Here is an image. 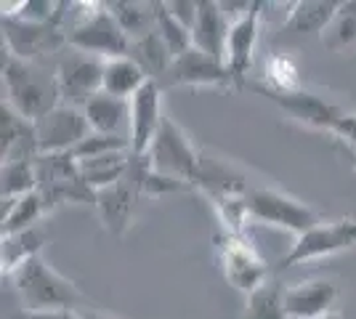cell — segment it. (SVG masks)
<instances>
[{
  "instance_id": "5b68a950",
  "label": "cell",
  "mask_w": 356,
  "mask_h": 319,
  "mask_svg": "<svg viewBox=\"0 0 356 319\" xmlns=\"http://www.w3.org/2000/svg\"><path fill=\"white\" fill-rule=\"evenodd\" d=\"M35 173H38V192H40L48 213L64 202H90L93 205V199H96V192L80 176V163L72 152L38 154Z\"/></svg>"
},
{
  "instance_id": "3957f363",
  "label": "cell",
  "mask_w": 356,
  "mask_h": 319,
  "mask_svg": "<svg viewBox=\"0 0 356 319\" xmlns=\"http://www.w3.org/2000/svg\"><path fill=\"white\" fill-rule=\"evenodd\" d=\"M14 288L22 298L24 311H54V309H74L83 301L80 290L67 277H61L43 256L30 259L22 269L11 274Z\"/></svg>"
},
{
  "instance_id": "277c9868",
  "label": "cell",
  "mask_w": 356,
  "mask_h": 319,
  "mask_svg": "<svg viewBox=\"0 0 356 319\" xmlns=\"http://www.w3.org/2000/svg\"><path fill=\"white\" fill-rule=\"evenodd\" d=\"M200 157H202V149H197L189 133L173 117L165 115L163 128L154 138V144L149 147L144 163L157 176L194 186L197 173H200Z\"/></svg>"
},
{
  "instance_id": "6da1fadb",
  "label": "cell",
  "mask_w": 356,
  "mask_h": 319,
  "mask_svg": "<svg viewBox=\"0 0 356 319\" xmlns=\"http://www.w3.org/2000/svg\"><path fill=\"white\" fill-rule=\"evenodd\" d=\"M3 101L27 120H40L61 104L56 67L45 61H22L6 56L3 61Z\"/></svg>"
},
{
  "instance_id": "f546056e",
  "label": "cell",
  "mask_w": 356,
  "mask_h": 319,
  "mask_svg": "<svg viewBox=\"0 0 356 319\" xmlns=\"http://www.w3.org/2000/svg\"><path fill=\"white\" fill-rule=\"evenodd\" d=\"M0 189L3 199H19L38 189V173H35V157L32 160H11L0 167Z\"/></svg>"
},
{
  "instance_id": "d6a6232c",
  "label": "cell",
  "mask_w": 356,
  "mask_h": 319,
  "mask_svg": "<svg viewBox=\"0 0 356 319\" xmlns=\"http://www.w3.org/2000/svg\"><path fill=\"white\" fill-rule=\"evenodd\" d=\"M264 72H266L264 85L274 88V91H298V88H303L298 64L290 59L287 54H274V56H268L266 64H264Z\"/></svg>"
},
{
  "instance_id": "484cf974",
  "label": "cell",
  "mask_w": 356,
  "mask_h": 319,
  "mask_svg": "<svg viewBox=\"0 0 356 319\" xmlns=\"http://www.w3.org/2000/svg\"><path fill=\"white\" fill-rule=\"evenodd\" d=\"M106 8L118 19L122 32L134 40H141L157 30V8L154 3H134V0H115L106 3Z\"/></svg>"
},
{
  "instance_id": "d590c367",
  "label": "cell",
  "mask_w": 356,
  "mask_h": 319,
  "mask_svg": "<svg viewBox=\"0 0 356 319\" xmlns=\"http://www.w3.org/2000/svg\"><path fill=\"white\" fill-rule=\"evenodd\" d=\"M165 6H168V11L176 16L184 27L192 30L194 22H197V6L200 3H194V0H176V3H165Z\"/></svg>"
},
{
  "instance_id": "44dd1931",
  "label": "cell",
  "mask_w": 356,
  "mask_h": 319,
  "mask_svg": "<svg viewBox=\"0 0 356 319\" xmlns=\"http://www.w3.org/2000/svg\"><path fill=\"white\" fill-rule=\"evenodd\" d=\"M341 6L338 0H298L284 16V30L296 35H322L338 16Z\"/></svg>"
},
{
  "instance_id": "ffe728a7",
  "label": "cell",
  "mask_w": 356,
  "mask_h": 319,
  "mask_svg": "<svg viewBox=\"0 0 356 319\" xmlns=\"http://www.w3.org/2000/svg\"><path fill=\"white\" fill-rule=\"evenodd\" d=\"M0 154H3V163L38 157L35 122L22 117L6 101L0 104Z\"/></svg>"
},
{
  "instance_id": "7c38bea8",
  "label": "cell",
  "mask_w": 356,
  "mask_h": 319,
  "mask_svg": "<svg viewBox=\"0 0 356 319\" xmlns=\"http://www.w3.org/2000/svg\"><path fill=\"white\" fill-rule=\"evenodd\" d=\"M90 133L86 112L80 106L64 104L51 109L40 120H35V144L38 154H61L72 152L74 147Z\"/></svg>"
},
{
  "instance_id": "8fae6325",
  "label": "cell",
  "mask_w": 356,
  "mask_h": 319,
  "mask_svg": "<svg viewBox=\"0 0 356 319\" xmlns=\"http://www.w3.org/2000/svg\"><path fill=\"white\" fill-rule=\"evenodd\" d=\"M252 91L261 93L264 99H268L271 104H277L282 112H287L293 120L303 122L309 128H316V131H327L332 133V128L338 125L346 109L332 101H327L325 96L309 91V88H298V91H274L264 83L252 85Z\"/></svg>"
},
{
  "instance_id": "e0dca14e",
  "label": "cell",
  "mask_w": 356,
  "mask_h": 319,
  "mask_svg": "<svg viewBox=\"0 0 356 319\" xmlns=\"http://www.w3.org/2000/svg\"><path fill=\"white\" fill-rule=\"evenodd\" d=\"M131 170V167H128ZM141 199V192L131 176H125L120 183L115 186H106V189H99L96 192V199H93V208L99 213L102 224L109 234L115 237H122L131 221H134V213H136V202Z\"/></svg>"
},
{
  "instance_id": "ba28073f",
  "label": "cell",
  "mask_w": 356,
  "mask_h": 319,
  "mask_svg": "<svg viewBox=\"0 0 356 319\" xmlns=\"http://www.w3.org/2000/svg\"><path fill=\"white\" fill-rule=\"evenodd\" d=\"M67 46V32L61 22L32 24L16 16H3V48L8 56L22 61H45Z\"/></svg>"
},
{
  "instance_id": "d4e9b609",
  "label": "cell",
  "mask_w": 356,
  "mask_h": 319,
  "mask_svg": "<svg viewBox=\"0 0 356 319\" xmlns=\"http://www.w3.org/2000/svg\"><path fill=\"white\" fill-rule=\"evenodd\" d=\"M284 285L277 274H271L261 288L245 295V309L239 319H290L284 311Z\"/></svg>"
},
{
  "instance_id": "836d02e7",
  "label": "cell",
  "mask_w": 356,
  "mask_h": 319,
  "mask_svg": "<svg viewBox=\"0 0 356 319\" xmlns=\"http://www.w3.org/2000/svg\"><path fill=\"white\" fill-rule=\"evenodd\" d=\"M112 152H131V141L125 136H104V133H88L77 147L72 149V154L77 160H90V157H102V154Z\"/></svg>"
},
{
  "instance_id": "30bf717a",
  "label": "cell",
  "mask_w": 356,
  "mask_h": 319,
  "mask_svg": "<svg viewBox=\"0 0 356 319\" xmlns=\"http://www.w3.org/2000/svg\"><path fill=\"white\" fill-rule=\"evenodd\" d=\"M104 61L99 56H90L83 51H67L61 54L56 67V80H59L61 101L72 106L88 104L96 93H102V83H104Z\"/></svg>"
},
{
  "instance_id": "7402d4cb",
  "label": "cell",
  "mask_w": 356,
  "mask_h": 319,
  "mask_svg": "<svg viewBox=\"0 0 356 319\" xmlns=\"http://www.w3.org/2000/svg\"><path fill=\"white\" fill-rule=\"evenodd\" d=\"M86 120L90 125V133H104V136H122L120 128L131 122V101L115 99L109 93H96L88 104L83 106Z\"/></svg>"
},
{
  "instance_id": "5bb4252c",
  "label": "cell",
  "mask_w": 356,
  "mask_h": 319,
  "mask_svg": "<svg viewBox=\"0 0 356 319\" xmlns=\"http://www.w3.org/2000/svg\"><path fill=\"white\" fill-rule=\"evenodd\" d=\"M165 120L163 109V85L149 80L141 91L131 99V122H128V141L134 157H147L149 147L160 133Z\"/></svg>"
},
{
  "instance_id": "9a60e30c",
  "label": "cell",
  "mask_w": 356,
  "mask_h": 319,
  "mask_svg": "<svg viewBox=\"0 0 356 319\" xmlns=\"http://www.w3.org/2000/svg\"><path fill=\"white\" fill-rule=\"evenodd\" d=\"M255 183L248 179V173L232 163L229 157L216 154L210 149H202L200 157V173L194 189H200L208 199H221V197H248Z\"/></svg>"
},
{
  "instance_id": "ab89813d",
  "label": "cell",
  "mask_w": 356,
  "mask_h": 319,
  "mask_svg": "<svg viewBox=\"0 0 356 319\" xmlns=\"http://www.w3.org/2000/svg\"><path fill=\"white\" fill-rule=\"evenodd\" d=\"M316 319H341V314H338V311H330V314H325V317H316Z\"/></svg>"
},
{
  "instance_id": "8d00e7d4",
  "label": "cell",
  "mask_w": 356,
  "mask_h": 319,
  "mask_svg": "<svg viewBox=\"0 0 356 319\" xmlns=\"http://www.w3.org/2000/svg\"><path fill=\"white\" fill-rule=\"evenodd\" d=\"M14 319H83L74 309H54V311H22Z\"/></svg>"
},
{
  "instance_id": "4fadbf2b",
  "label": "cell",
  "mask_w": 356,
  "mask_h": 319,
  "mask_svg": "<svg viewBox=\"0 0 356 319\" xmlns=\"http://www.w3.org/2000/svg\"><path fill=\"white\" fill-rule=\"evenodd\" d=\"M160 85L163 91L165 88H234L226 61L213 59L194 46L173 59Z\"/></svg>"
},
{
  "instance_id": "4dcf8cb0",
  "label": "cell",
  "mask_w": 356,
  "mask_h": 319,
  "mask_svg": "<svg viewBox=\"0 0 356 319\" xmlns=\"http://www.w3.org/2000/svg\"><path fill=\"white\" fill-rule=\"evenodd\" d=\"M322 46L332 54L356 46V3H343L332 24L322 32Z\"/></svg>"
},
{
  "instance_id": "7a4b0ae2",
  "label": "cell",
  "mask_w": 356,
  "mask_h": 319,
  "mask_svg": "<svg viewBox=\"0 0 356 319\" xmlns=\"http://www.w3.org/2000/svg\"><path fill=\"white\" fill-rule=\"evenodd\" d=\"M67 27V46L99 59H118L131 54V38L122 32L106 3H83V11H72Z\"/></svg>"
},
{
  "instance_id": "cb8c5ba5",
  "label": "cell",
  "mask_w": 356,
  "mask_h": 319,
  "mask_svg": "<svg viewBox=\"0 0 356 319\" xmlns=\"http://www.w3.org/2000/svg\"><path fill=\"white\" fill-rule=\"evenodd\" d=\"M134 154L131 152H112L102 154V157H90V160H77L80 163V176L83 181L88 183L93 192L106 189V186H115L128 176V167H131Z\"/></svg>"
},
{
  "instance_id": "2e32d148",
  "label": "cell",
  "mask_w": 356,
  "mask_h": 319,
  "mask_svg": "<svg viewBox=\"0 0 356 319\" xmlns=\"http://www.w3.org/2000/svg\"><path fill=\"white\" fill-rule=\"evenodd\" d=\"M261 3H250L248 14L239 16L237 22H232L229 30V43H226V69L232 75L234 88L245 85V77L252 67L255 46H258V35H261Z\"/></svg>"
},
{
  "instance_id": "f1b7e54d",
  "label": "cell",
  "mask_w": 356,
  "mask_h": 319,
  "mask_svg": "<svg viewBox=\"0 0 356 319\" xmlns=\"http://www.w3.org/2000/svg\"><path fill=\"white\" fill-rule=\"evenodd\" d=\"M45 245V237L38 229H27L19 234H8L3 237V247H0V263H3V274H11L22 269L24 263L35 256H40V247Z\"/></svg>"
},
{
  "instance_id": "d6986e66",
  "label": "cell",
  "mask_w": 356,
  "mask_h": 319,
  "mask_svg": "<svg viewBox=\"0 0 356 319\" xmlns=\"http://www.w3.org/2000/svg\"><path fill=\"white\" fill-rule=\"evenodd\" d=\"M197 22L192 27V43L194 48L205 51L213 59L226 61V43H229V30L232 22L223 14L221 3L213 0H197Z\"/></svg>"
},
{
  "instance_id": "8992f818",
  "label": "cell",
  "mask_w": 356,
  "mask_h": 319,
  "mask_svg": "<svg viewBox=\"0 0 356 319\" xmlns=\"http://www.w3.org/2000/svg\"><path fill=\"white\" fill-rule=\"evenodd\" d=\"M351 247H356L354 215H343V218H335V221H322V224H316L309 231H303L300 237H296L290 250L274 263V274L300 266V263H309V261L335 256V253L351 250Z\"/></svg>"
},
{
  "instance_id": "603a6c76",
  "label": "cell",
  "mask_w": 356,
  "mask_h": 319,
  "mask_svg": "<svg viewBox=\"0 0 356 319\" xmlns=\"http://www.w3.org/2000/svg\"><path fill=\"white\" fill-rule=\"evenodd\" d=\"M147 83H149V75L141 69V64L136 59H131V56H118V59L104 61L102 91L109 93V96L122 99V101H131Z\"/></svg>"
},
{
  "instance_id": "74e56055",
  "label": "cell",
  "mask_w": 356,
  "mask_h": 319,
  "mask_svg": "<svg viewBox=\"0 0 356 319\" xmlns=\"http://www.w3.org/2000/svg\"><path fill=\"white\" fill-rule=\"evenodd\" d=\"M341 152H343V157H346V163L356 170V147H346V144H341Z\"/></svg>"
},
{
  "instance_id": "83f0119b",
  "label": "cell",
  "mask_w": 356,
  "mask_h": 319,
  "mask_svg": "<svg viewBox=\"0 0 356 319\" xmlns=\"http://www.w3.org/2000/svg\"><path fill=\"white\" fill-rule=\"evenodd\" d=\"M128 56L141 64V69L149 75V80H157V83L163 80L165 72L173 64V54H170V48L165 46V40L160 38L157 30L147 35V38H141V40H134Z\"/></svg>"
},
{
  "instance_id": "f35d334b",
  "label": "cell",
  "mask_w": 356,
  "mask_h": 319,
  "mask_svg": "<svg viewBox=\"0 0 356 319\" xmlns=\"http://www.w3.org/2000/svg\"><path fill=\"white\" fill-rule=\"evenodd\" d=\"M83 319H118V317H109V314H102V311H86Z\"/></svg>"
},
{
  "instance_id": "52a82bcc",
  "label": "cell",
  "mask_w": 356,
  "mask_h": 319,
  "mask_svg": "<svg viewBox=\"0 0 356 319\" xmlns=\"http://www.w3.org/2000/svg\"><path fill=\"white\" fill-rule=\"evenodd\" d=\"M248 208H250V218L268 224V227L293 231L296 237L314 229L316 224H322V215L314 211L312 205L290 197L274 186H264V183L261 186L255 183L248 192Z\"/></svg>"
},
{
  "instance_id": "1f68e13d",
  "label": "cell",
  "mask_w": 356,
  "mask_h": 319,
  "mask_svg": "<svg viewBox=\"0 0 356 319\" xmlns=\"http://www.w3.org/2000/svg\"><path fill=\"white\" fill-rule=\"evenodd\" d=\"M154 8H157V32H160V38L165 40V46L170 48L173 59L181 56V54H186V51L194 46L192 30H189V27H184L176 16L168 11V6H165V3H154Z\"/></svg>"
},
{
  "instance_id": "e575fe53",
  "label": "cell",
  "mask_w": 356,
  "mask_h": 319,
  "mask_svg": "<svg viewBox=\"0 0 356 319\" xmlns=\"http://www.w3.org/2000/svg\"><path fill=\"white\" fill-rule=\"evenodd\" d=\"M332 136L346 147H356V112H346L338 125L332 128Z\"/></svg>"
},
{
  "instance_id": "9c48e42d",
  "label": "cell",
  "mask_w": 356,
  "mask_h": 319,
  "mask_svg": "<svg viewBox=\"0 0 356 319\" xmlns=\"http://www.w3.org/2000/svg\"><path fill=\"white\" fill-rule=\"evenodd\" d=\"M218 243V263L226 277V282L234 290L250 295L255 288H261L271 277L268 263L261 259V253L252 247V243L245 234H229L223 231Z\"/></svg>"
},
{
  "instance_id": "4316f807",
  "label": "cell",
  "mask_w": 356,
  "mask_h": 319,
  "mask_svg": "<svg viewBox=\"0 0 356 319\" xmlns=\"http://www.w3.org/2000/svg\"><path fill=\"white\" fill-rule=\"evenodd\" d=\"M45 213L48 211H45V202L38 189L19 199H3V218H0V224H3V237L27 231V229H35V224L43 218Z\"/></svg>"
},
{
  "instance_id": "ac0fdd59",
  "label": "cell",
  "mask_w": 356,
  "mask_h": 319,
  "mask_svg": "<svg viewBox=\"0 0 356 319\" xmlns=\"http://www.w3.org/2000/svg\"><path fill=\"white\" fill-rule=\"evenodd\" d=\"M338 285L332 279H306L284 290V311L290 319H316L335 311Z\"/></svg>"
}]
</instances>
